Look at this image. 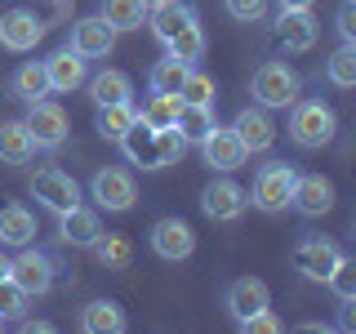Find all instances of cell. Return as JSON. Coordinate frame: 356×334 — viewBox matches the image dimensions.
I'll return each instance as SVG.
<instances>
[{
	"instance_id": "obj_12",
	"label": "cell",
	"mask_w": 356,
	"mask_h": 334,
	"mask_svg": "<svg viewBox=\"0 0 356 334\" xmlns=\"http://www.w3.org/2000/svg\"><path fill=\"white\" fill-rule=\"evenodd\" d=\"M44 76H49V94H76L89 81V58L76 54L72 45H63L44 58Z\"/></svg>"
},
{
	"instance_id": "obj_45",
	"label": "cell",
	"mask_w": 356,
	"mask_h": 334,
	"mask_svg": "<svg viewBox=\"0 0 356 334\" xmlns=\"http://www.w3.org/2000/svg\"><path fill=\"white\" fill-rule=\"evenodd\" d=\"M0 281H9V254H5V245H0Z\"/></svg>"
},
{
	"instance_id": "obj_32",
	"label": "cell",
	"mask_w": 356,
	"mask_h": 334,
	"mask_svg": "<svg viewBox=\"0 0 356 334\" xmlns=\"http://www.w3.org/2000/svg\"><path fill=\"white\" fill-rule=\"evenodd\" d=\"M214 125H218V120H214V107H192V103H183V111H178V129H183V138L196 143V148L209 138V134H214Z\"/></svg>"
},
{
	"instance_id": "obj_6",
	"label": "cell",
	"mask_w": 356,
	"mask_h": 334,
	"mask_svg": "<svg viewBox=\"0 0 356 334\" xmlns=\"http://www.w3.org/2000/svg\"><path fill=\"white\" fill-rule=\"evenodd\" d=\"M89 196L107 214H125V209H134V200H138V183H134L129 170L103 165V170H94V178H89Z\"/></svg>"
},
{
	"instance_id": "obj_11",
	"label": "cell",
	"mask_w": 356,
	"mask_h": 334,
	"mask_svg": "<svg viewBox=\"0 0 356 334\" xmlns=\"http://www.w3.org/2000/svg\"><path fill=\"white\" fill-rule=\"evenodd\" d=\"M200 161H205L214 174H232V170H241V165L250 161V152H245V143L236 138L232 125H214V134L200 143Z\"/></svg>"
},
{
	"instance_id": "obj_18",
	"label": "cell",
	"mask_w": 356,
	"mask_h": 334,
	"mask_svg": "<svg viewBox=\"0 0 356 334\" xmlns=\"http://www.w3.org/2000/svg\"><path fill=\"white\" fill-rule=\"evenodd\" d=\"M272 27H276V40H281L285 49H294V54L312 49V45H316V36H321V22H316V14H312V9H281Z\"/></svg>"
},
{
	"instance_id": "obj_42",
	"label": "cell",
	"mask_w": 356,
	"mask_h": 334,
	"mask_svg": "<svg viewBox=\"0 0 356 334\" xmlns=\"http://www.w3.org/2000/svg\"><path fill=\"white\" fill-rule=\"evenodd\" d=\"M339 321H334V326L339 330H348V334H356V299H339Z\"/></svg>"
},
{
	"instance_id": "obj_16",
	"label": "cell",
	"mask_w": 356,
	"mask_h": 334,
	"mask_svg": "<svg viewBox=\"0 0 356 334\" xmlns=\"http://www.w3.org/2000/svg\"><path fill=\"white\" fill-rule=\"evenodd\" d=\"M76 54H85V58H107L111 45H116V31H111V22L103 14H89V18H76L72 22V36H67Z\"/></svg>"
},
{
	"instance_id": "obj_3",
	"label": "cell",
	"mask_w": 356,
	"mask_h": 334,
	"mask_svg": "<svg viewBox=\"0 0 356 334\" xmlns=\"http://www.w3.org/2000/svg\"><path fill=\"white\" fill-rule=\"evenodd\" d=\"M294 178L298 170L285 161H267L254 170V183H250V205L263 209V214H281L289 209V192H294Z\"/></svg>"
},
{
	"instance_id": "obj_13",
	"label": "cell",
	"mask_w": 356,
	"mask_h": 334,
	"mask_svg": "<svg viewBox=\"0 0 356 334\" xmlns=\"http://www.w3.org/2000/svg\"><path fill=\"white\" fill-rule=\"evenodd\" d=\"M44 36V18L31 14V9H5L0 14V45H5L9 54H27L36 49V40Z\"/></svg>"
},
{
	"instance_id": "obj_34",
	"label": "cell",
	"mask_w": 356,
	"mask_h": 334,
	"mask_svg": "<svg viewBox=\"0 0 356 334\" xmlns=\"http://www.w3.org/2000/svg\"><path fill=\"white\" fill-rule=\"evenodd\" d=\"M165 49H170L174 58H183V63H192V67H196L200 58H205V27H200V18L192 22V27L178 31V36L165 45Z\"/></svg>"
},
{
	"instance_id": "obj_15",
	"label": "cell",
	"mask_w": 356,
	"mask_h": 334,
	"mask_svg": "<svg viewBox=\"0 0 356 334\" xmlns=\"http://www.w3.org/2000/svg\"><path fill=\"white\" fill-rule=\"evenodd\" d=\"M222 308H227V317L241 326L245 317L272 308V289H267V281H259V276H236V281L227 285V294H222Z\"/></svg>"
},
{
	"instance_id": "obj_46",
	"label": "cell",
	"mask_w": 356,
	"mask_h": 334,
	"mask_svg": "<svg viewBox=\"0 0 356 334\" xmlns=\"http://www.w3.org/2000/svg\"><path fill=\"white\" fill-rule=\"evenodd\" d=\"M143 5H147V9H152V5H161V0H143Z\"/></svg>"
},
{
	"instance_id": "obj_19",
	"label": "cell",
	"mask_w": 356,
	"mask_h": 334,
	"mask_svg": "<svg viewBox=\"0 0 356 334\" xmlns=\"http://www.w3.org/2000/svg\"><path fill=\"white\" fill-rule=\"evenodd\" d=\"M58 237L63 245H76V250H94V241L103 237V218L89 205H72L67 214H58Z\"/></svg>"
},
{
	"instance_id": "obj_23",
	"label": "cell",
	"mask_w": 356,
	"mask_h": 334,
	"mask_svg": "<svg viewBox=\"0 0 356 334\" xmlns=\"http://www.w3.org/2000/svg\"><path fill=\"white\" fill-rule=\"evenodd\" d=\"M36 237H40V228H36V214H31L27 205H5L0 209V245L22 250V245H31Z\"/></svg>"
},
{
	"instance_id": "obj_40",
	"label": "cell",
	"mask_w": 356,
	"mask_h": 334,
	"mask_svg": "<svg viewBox=\"0 0 356 334\" xmlns=\"http://www.w3.org/2000/svg\"><path fill=\"white\" fill-rule=\"evenodd\" d=\"M227 14L236 22H263L267 18V0H222Z\"/></svg>"
},
{
	"instance_id": "obj_33",
	"label": "cell",
	"mask_w": 356,
	"mask_h": 334,
	"mask_svg": "<svg viewBox=\"0 0 356 334\" xmlns=\"http://www.w3.org/2000/svg\"><path fill=\"white\" fill-rule=\"evenodd\" d=\"M325 76H330V85H339V89H356V45L343 40L339 49L325 58Z\"/></svg>"
},
{
	"instance_id": "obj_24",
	"label": "cell",
	"mask_w": 356,
	"mask_h": 334,
	"mask_svg": "<svg viewBox=\"0 0 356 334\" xmlns=\"http://www.w3.org/2000/svg\"><path fill=\"white\" fill-rule=\"evenodd\" d=\"M89 98H94V107H111V103H134V81L120 67H107V72L89 76Z\"/></svg>"
},
{
	"instance_id": "obj_36",
	"label": "cell",
	"mask_w": 356,
	"mask_h": 334,
	"mask_svg": "<svg viewBox=\"0 0 356 334\" xmlns=\"http://www.w3.org/2000/svg\"><path fill=\"white\" fill-rule=\"evenodd\" d=\"M27 308H31V294H22L14 281H0V321H5V326L22 321V317H27Z\"/></svg>"
},
{
	"instance_id": "obj_41",
	"label": "cell",
	"mask_w": 356,
	"mask_h": 334,
	"mask_svg": "<svg viewBox=\"0 0 356 334\" xmlns=\"http://www.w3.org/2000/svg\"><path fill=\"white\" fill-rule=\"evenodd\" d=\"M334 27H339V36L348 40V45H356V0H343V5H339Z\"/></svg>"
},
{
	"instance_id": "obj_27",
	"label": "cell",
	"mask_w": 356,
	"mask_h": 334,
	"mask_svg": "<svg viewBox=\"0 0 356 334\" xmlns=\"http://www.w3.org/2000/svg\"><path fill=\"white\" fill-rule=\"evenodd\" d=\"M187 72H192V63L174 58V54L156 58L152 72H147V94H178V89H183V81H187Z\"/></svg>"
},
{
	"instance_id": "obj_44",
	"label": "cell",
	"mask_w": 356,
	"mask_h": 334,
	"mask_svg": "<svg viewBox=\"0 0 356 334\" xmlns=\"http://www.w3.org/2000/svg\"><path fill=\"white\" fill-rule=\"evenodd\" d=\"M276 5H281V9H312L316 0H276Z\"/></svg>"
},
{
	"instance_id": "obj_47",
	"label": "cell",
	"mask_w": 356,
	"mask_h": 334,
	"mask_svg": "<svg viewBox=\"0 0 356 334\" xmlns=\"http://www.w3.org/2000/svg\"><path fill=\"white\" fill-rule=\"evenodd\" d=\"M0 330H5V321H0Z\"/></svg>"
},
{
	"instance_id": "obj_43",
	"label": "cell",
	"mask_w": 356,
	"mask_h": 334,
	"mask_svg": "<svg viewBox=\"0 0 356 334\" xmlns=\"http://www.w3.org/2000/svg\"><path fill=\"white\" fill-rule=\"evenodd\" d=\"M18 326H22V330H27V334H49V330H54V326H49V321H27V317H22V321H18Z\"/></svg>"
},
{
	"instance_id": "obj_30",
	"label": "cell",
	"mask_w": 356,
	"mask_h": 334,
	"mask_svg": "<svg viewBox=\"0 0 356 334\" xmlns=\"http://www.w3.org/2000/svg\"><path fill=\"white\" fill-rule=\"evenodd\" d=\"M107 22H111V31H138L143 22H147V5L143 0H103V9H98Z\"/></svg>"
},
{
	"instance_id": "obj_8",
	"label": "cell",
	"mask_w": 356,
	"mask_h": 334,
	"mask_svg": "<svg viewBox=\"0 0 356 334\" xmlns=\"http://www.w3.org/2000/svg\"><path fill=\"white\" fill-rule=\"evenodd\" d=\"M200 209H205V218H214V223H236L245 209H250V192L222 174L200 192Z\"/></svg>"
},
{
	"instance_id": "obj_28",
	"label": "cell",
	"mask_w": 356,
	"mask_h": 334,
	"mask_svg": "<svg viewBox=\"0 0 356 334\" xmlns=\"http://www.w3.org/2000/svg\"><path fill=\"white\" fill-rule=\"evenodd\" d=\"M94 259L107 267V272H125L134 263V241L120 237V232H103V237L94 241Z\"/></svg>"
},
{
	"instance_id": "obj_7",
	"label": "cell",
	"mask_w": 356,
	"mask_h": 334,
	"mask_svg": "<svg viewBox=\"0 0 356 334\" xmlns=\"http://www.w3.org/2000/svg\"><path fill=\"white\" fill-rule=\"evenodd\" d=\"M27 129L31 138H36V152H58L67 143V134H72V120H67V111L58 103H49V98H40V103H27Z\"/></svg>"
},
{
	"instance_id": "obj_37",
	"label": "cell",
	"mask_w": 356,
	"mask_h": 334,
	"mask_svg": "<svg viewBox=\"0 0 356 334\" xmlns=\"http://www.w3.org/2000/svg\"><path fill=\"white\" fill-rule=\"evenodd\" d=\"M187 148H192V143L183 138V129H178V125L156 129V152H161V170H165V165H178V161L187 156Z\"/></svg>"
},
{
	"instance_id": "obj_22",
	"label": "cell",
	"mask_w": 356,
	"mask_h": 334,
	"mask_svg": "<svg viewBox=\"0 0 356 334\" xmlns=\"http://www.w3.org/2000/svg\"><path fill=\"white\" fill-rule=\"evenodd\" d=\"M76 326L85 334H125V308L116 303V299H89L81 308V317H76Z\"/></svg>"
},
{
	"instance_id": "obj_14",
	"label": "cell",
	"mask_w": 356,
	"mask_h": 334,
	"mask_svg": "<svg viewBox=\"0 0 356 334\" xmlns=\"http://www.w3.org/2000/svg\"><path fill=\"white\" fill-rule=\"evenodd\" d=\"M289 209L303 218H321L334 209V183L325 174H298L294 192H289Z\"/></svg>"
},
{
	"instance_id": "obj_35",
	"label": "cell",
	"mask_w": 356,
	"mask_h": 334,
	"mask_svg": "<svg viewBox=\"0 0 356 334\" xmlns=\"http://www.w3.org/2000/svg\"><path fill=\"white\" fill-rule=\"evenodd\" d=\"M178 98L183 103H192V107H214L218 103V85H214V76H205V72H187V81H183V89H178Z\"/></svg>"
},
{
	"instance_id": "obj_2",
	"label": "cell",
	"mask_w": 356,
	"mask_h": 334,
	"mask_svg": "<svg viewBox=\"0 0 356 334\" xmlns=\"http://www.w3.org/2000/svg\"><path fill=\"white\" fill-rule=\"evenodd\" d=\"M250 98L259 107H267V111L294 107L298 98H303V76H298L289 63H281V58H263L259 67H254V76H250Z\"/></svg>"
},
{
	"instance_id": "obj_38",
	"label": "cell",
	"mask_w": 356,
	"mask_h": 334,
	"mask_svg": "<svg viewBox=\"0 0 356 334\" xmlns=\"http://www.w3.org/2000/svg\"><path fill=\"white\" fill-rule=\"evenodd\" d=\"M325 285L334 289V299H356V259H348V254H343Z\"/></svg>"
},
{
	"instance_id": "obj_25",
	"label": "cell",
	"mask_w": 356,
	"mask_h": 334,
	"mask_svg": "<svg viewBox=\"0 0 356 334\" xmlns=\"http://www.w3.org/2000/svg\"><path fill=\"white\" fill-rule=\"evenodd\" d=\"M31 156H36V138L27 120H0V165H27Z\"/></svg>"
},
{
	"instance_id": "obj_39",
	"label": "cell",
	"mask_w": 356,
	"mask_h": 334,
	"mask_svg": "<svg viewBox=\"0 0 356 334\" xmlns=\"http://www.w3.org/2000/svg\"><path fill=\"white\" fill-rule=\"evenodd\" d=\"M241 330H245V334H281V330H285V321L276 317L272 308H263V312H254V317H245V321H241Z\"/></svg>"
},
{
	"instance_id": "obj_20",
	"label": "cell",
	"mask_w": 356,
	"mask_h": 334,
	"mask_svg": "<svg viewBox=\"0 0 356 334\" xmlns=\"http://www.w3.org/2000/svg\"><path fill=\"white\" fill-rule=\"evenodd\" d=\"M116 148L125 152V161H129V165H138V170H161V152H156V129H152L143 116L134 120L125 134H120Z\"/></svg>"
},
{
	"instance_id": "obj_9",
	"label": "cell",
	"mask_w": 356,
	"mask_h": 334,
	"mask_svg": "<svg viewBox=\"0 0 356 334\" xmlns=\"http://www.w3.org/2000/svg\"><path fill=\"white\" fill-rule=\"evenodd\" d=\"M152 250H156V259H165V263H183V259H192V250H196V232H192V223L187 218H156L152 223Z\"/></svg>"
},
{
	"instance_id": "obj_1",
	"label": "cell",
	"mask_w": 356,
	"mask_h": 334,
	"mask_svg": "<svg viewBox=\"0 0 356 334\" xmlns=\"http://www.w3.org/2000/svg\"><path fill=\"white\" fill-rule=\"evenodd\" d=\"M334 134H339V116H334V107L325 98H298L289 107V143L294 148L321 152L334 143Z\"/></svg>"
},
{
	"instance_id": "obj_5",
	"label": "cell",
	"mask_w": 356,
	"mask_h": 334,
	"mask_svg": "<svg viewBox=\"0 0 356 334\" xmlns=\"http://www.w3.org/2000/svg\"><path fill=\"white\" fill-rule=\"evenodd\" d=\"M54 272H58V259L49 250H40V245H22L9 259V281L31 299H44L54 289Z\"/></svg>"
},
{
	"instance_id": "obj_21",
	"label": "cell",
	"mask_w": 356,
	"mask_h": 334,
	"mask_svg": "<svg viewBox=\"0 0 356 334\" xmlns=\"http://www.w3.org/2000/svg\"><path fill=\"white\" fill-rule=\"evenodd\" d=\"M200 14H196V5H183V0H161V5H152L147 9V22H152V36L161 40V45H170L183 27H192Z\"/></svg>"
},
{
	"instance_id": "obj_4",
	"label": "cell",
	"mask_w": 356,
	"mask_h": 334,
	"mask_svg": "<svg viewBox=\"0 0 356 334\" xmlns=\"http://www.w3.org/2000/svg\"><path fill=\"white\" fill-rule=\"evenodd\" d=\"M27 192H31V200H36L40 209H49L54 218L67 214L72 205H81V183H76L67 170H58V165H40V170L27 178Z\"/></svg>"
},
{
	"instance_id": "obj_29",
	"label": "cell",
	"mask_w": 356,
	"mask_h": 334,
	"mask_svg": "<svg viewBox=\"0 0 356 334\" xmlns=\"http://www.w3.org/2000/svg\"><path fill=\"white\" fill-rule=\"evenodd\" d=\"M134 120H138V107H134V103H111V107H98L94 129H98V138L120 143V134H125Z\"/></svg>"
},
{
	"instance_id": "obj_17",
	"label": "cell",
	"mask_w": 356,
	"mask_h": 334,
	"mask_svg": "<svg viewBox=\"0 0 356 334\" xmlns=\"http://www.w3.org/2000/svg\"><path fill=\"white\" fill-rule=\"evenodd\" d=\"M232 129H236V138L245 143V152H250V156L272 152V143H276V125H272V116H267V107H259V103L241 107L236 120H232Z\"/></svg>"
},
{
	"instance_id": "obj_31",
	"label": "cell",
	"mask_w": 356,
	"mask_h": 334,
	"mask_svg": "<svg viewBox=\"0 0 356 334\" xmlns=\"http://www.w3.org/2000/svg\"><path fill=\"white\" fill-rule=\"evenodd\" d=\"M178 111H183V98L178 94H147L143 107H138V116L147 120L152 129H170V125H178Z\"/></svg>"
},
{
	"instance_id": "obj_26",
	"label": "cell",
	"mask_w": 356,
	"mask_h": 334,
	"mask_svg": "<svg viewBox=\"0 0 356 334\" xmlns=\"http://www.w3.org/2000/svg\"><path fill=\"white\" fill-rule=\"evenodd\" d=\"M9 94L14 98H22V103H40L44 94H49V76H44V58L36 63H22L14 76H9Z\"/></svg>"
},
{
	"instance_id": "obj_10",
	"label": "cell",
	"mask_w": 356,
	"mask_h": 334,
	"mask_svg": "<svg viewBox=\"0 0 356 334\" xmlns=\"http://www.w3.org/2000/svg\"><path fill=\"white\" fill-rule=\"evenodd\" d=\"M339 259H343V250H339V241H330V237H303L294 245V267L307 281H330V272L339 267Z\"/></svg>"
}]
</instances>
